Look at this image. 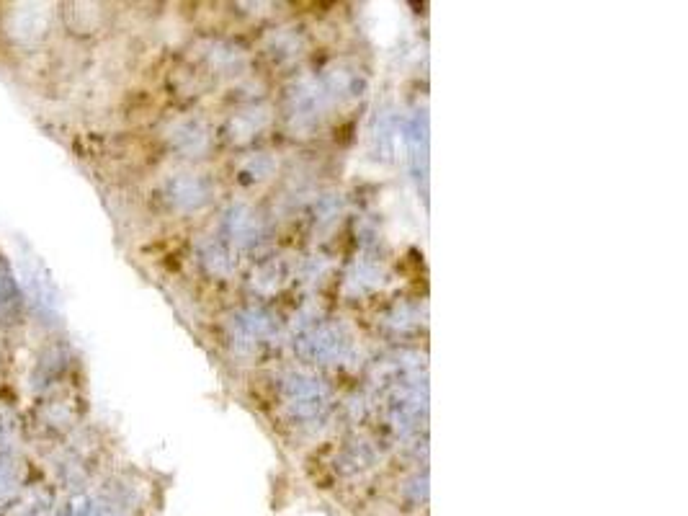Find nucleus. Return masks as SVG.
Masks as SVG:
<instances>
[{
	"mask_svg": "<svg viewBox=\"0 0 688 516\" xmlns=\"http://www.w3.org/2000/svg\"><path fill=\"white\" fill-rule=\"evenodd\" d=\"M55 516H124V506L104 493H75L62 501Z\"/></svg>",
	"mask_w": 688,
	"mask_h": 516,
	"instance_id": "obj_1",
	"label": "nucleus"
},
{
	"mask_svg": "<svg viewBox=\"0 0 688 516\" xmlns=\"http://www.w3.org/2000/svg\"><path fill=\"white\" fill-rule=\"evenodd\" d=\"M24 287L26 292H29V300L34 302L39 310L49 313V310L57 308L55 284L49 282V274L44 271V266L39 264L37 256L24 258Z\"/></svg>",
	"mask_w": 688,
	"mask_h": 516,
	"instance_id": "obj_2",
	"label": "nucleus"
},
{
	"mask_svg": "<svg viewBox=\"0 0 688 516\" xmlns=\"http://www.w3.org/2000/svg\"><path fill=\"white\" fill-rule=\"evenodd\" d=\"M47 26V13L39 6H19L8 16V34L21 44L37 42L44 37Z\"/></svg>",
	"mask_w": 688,
	"mask_h": 516,
	"instance_id": "obj_3",
	"label": "nucleus"
},
{
	"mask_svg": "<svg viewBox=\"0 0 688 516\" xmlns=\"http://www.w3.org/2000/svg\"><path fill=\"white\" fill-rule=\"evenodd\" d=\"M52 501H55V498H52L49 488H26V491H19V496L13 498L0 516H49Z\"/></svg>",
	"mask_w": 688,
	"mask_h": 516,
	"instance_id": "obj_4",
	"label": "nucleus"
},
{
	"mask_svg": "<svg viewBox=\"0 0 688 516\" xmlns=\"http://www.w3.org/2000/svg\"><path fill=\"white\" fill-rule=\"evenodd\" d=\"M24 480V462L11 449H0V511L19 496Z\"/></svg>",
	"mask_w": 688,
	"mask_h": 516,
	"instance_id": "obj_5",
	"label": "nucleus"
},
{
	"mask_svg": "<svg viewBox=\"0 0 688 516\" xmlns=\"http://www.w3.org/2000/svg\"><path fill=\"white\" fill-rule=\"evenodd\" d=\"M21 305V287L13 277L11 266L0 256V313H13Z\"/></svg>",
	"mask_w": 688,
	"mask_h": 516,
	"instance_id": "obj_6",
	"label": "nucleus"
}]
</instances>
